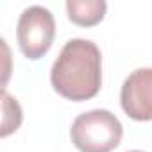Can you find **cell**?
<instances>
[{
  "mask_svg": "<svg viewBox=\"0 0 152 152\" xmlns=\"http://www.w3.org/2000/svg\"><path fill=\"white\" fill-rule=\"evenodd\" d=\"M52 88L72 102L93 99L102 84V54L99 47L83 38L64 43L50 70Z\"/></svg>",
  "mask_w": 152,
  "mask_h": 152,
  "instance_id": "obj_1",
  "label": "cell"
},
{
  "mask_svg": "<svg viewBox=\"0 0 152 152\" xmlns=\"http://www.w3.org/2000/svg\"><path fill=\"white\" fill-rule=\"evenodd\" d=\"M124 136L120 120L107 109H91L79 115L70 129L72 143L81 152H111Z\"/></svg>",
  "mask_w": 152,
  "mask_h": 152,
  "instance_id": "obj_2",
  "label": "cell"
},
{
  "mask_svg": "<svg viewBox=\"0 0 152 152\" xmlns=\"http://www.w3.org/2000/svg\"><path fill=\"white\" fill-rule=\"evenodd\" d=\"M56 20L54 15L43 6H31L23 9L16 25V39L25 57L36 61L43 57L54 41Z\"/></svg>",
  "mask_w": 152,
  "mask_h": 152,
  "instance_id": "obj_3",
  "label": "cell"
},
{
  "mask_svg": "<svg viewBox=\"0 0 152 152\" xmlns=\"http://www.w3.org/2000/svg\"><path fill=\"white\" fill-rule=\"evenodd\" d=\"M120 104L129 118L136 122L152 120V68H138L124 81Z\"/></svg>",
  "mask_w": 152,
  "mask_h": 152,
  "instance_id": "obj_4",
  "label": "cell"
},
{
  "mask_svg": "<svg viewBox=\"0 0 152 152\" xmlns=\"http://www.w3.org/2000/svg\"><path fill=\"white\" fill-rule=\"evenodd\" d=\"M107 4L104 0H68L66 15L68 18L81 27H93L100 23L106 16Z\"/></svg>",
  "mask_w": 152,
  "mask_h": 152,
  "instance_id": "obj_5",
  "label": "cell"
},
{
  "mask_svg": "<svg viewBox=\"0 0 152 152\" xmlns=\"http://www.w3.org/2000/svg\"><path fill=\"white\" fill-rule=\"evenodd\" d=\"M2 99H4V125H2V136H9L11 132H15L20 124H22V109L20 104L16 102V99H13L6 90L2 91Z\"/></svg>",
  "mask_w": 152,
  "mask_h": 152,
  "instance_id": "obj_6",
  "label": "cell"
},
{
  "mask_svg": "<svg viewBox=\"0 0 152 152\" xmlns=\"http://www.w3.org/2000/svg\"><path fill=\"white\" fill-rule=\"evenodd\" d=\"M129 152H143V150H129Z\"/></svg>",
  "mask_w": 152,
  "mask_h": 152,
  "instance_id": "obj_7",
  "label": "cell"
}]
</instances>
